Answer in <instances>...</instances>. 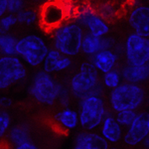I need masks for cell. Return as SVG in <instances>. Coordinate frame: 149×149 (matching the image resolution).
Listing matches in <instances>:
<instances>
[{
	"instance_id": "1",
	"label": "cell",
	"mask_w": 149,
	"mask_h": 149,
	"mask_svg": "<svg viewBox=\"0 0 149 149\" xmlns=\"http://www.w3.org/2000/svg\"><path fill=\"white\" fill-rule=\"evenodd\" d=\"M50 32L52 34L53 48L72 58L81 53L86 31L76 20H65Z\"/></svg>"
},
{
	"instance_id": "2",
	"label": "cell",
	"mask_w": 149,
	"mask_h": 149,
	"mask_svg": "<svg viewBox=\"0 0 149 149\" xmlns=\"http://www.w3.org/2000/svg\"><path fill=\"white\" fill-rule=\"evenodd\" d=\"M69 88L74 97L81 100L86 95L102 93L100 72L91 61L81 64L80 69L71 78Z\"/></svg>"
},
{
	"instance_id": "3",
	"label": "cell",
	"mask_w": 149,
	"mask_h": 149,
	"mask_svg": "<svg viewBox=\"0 0 149 149\" xmlns=\"http://www.w3.org/2000/svg\"><path fill=\"white\" fill-rule=\"evenodd\" d=\"M62 88L63 84L59 83L52 74L40 70L32 77L28 92L37 102L52 107L58 102Z\"/></svg>"
},
{
	"instance_id": "4",
	"label": "cell",
	"mask_w": 149,
	"mask_h": 149,
	"mask_svg": "<svg viewBox=\"0 0 149 149\" xmlns=\"http://www.w3.org/2000/svg\"><path fill=\"white\" fill-rule=\"evenodd\" d=\"M49 49L46 40L42 36L29 34L17 40L16 55L30 68H39Z\"/></svg>"
},
{
	"instance_id": "5",
	"label": "cell",
	"mask_w": 149,
	"mask_h": 149,
	"mask_svg": "<svg viewBox=\"0 0 149 149\" xmlns=\"http://www.w3.org/2000/svg\"><path fill=\"white\" fill-rule=\"evenodd\" d=\"M145 100V93L140 86L134 83L119 84L112 88L109 95V103L115 112L124 109H134L141 107Z\"/></svg>"
},
{
	"instance_id": "6",
	"label": "cell",
	"mask_w": 149,
	"mask_h": 149,
	"mask_svg": "<svg viewBox=\"0 0 149 149\" xmlns=\"http://www.w3.org/2000/svg\"><path fill=\"white\" fill-rule=\"evenodd\" d=\"M80 126L84 130H93L100 125L107 111L103 98L100 95H90L80 100Z\"/></svg>"
},
{
	"instance_id": "7",
	"label": "cell",
	"mask_w": 149,
	"mask_h": 149,
	"mask_svg": "<svg viewBox=\"0 0 149 149\" xmlns=\"http://www.w3.org/2000/svg\"><path fill=\"white\" fill-rule=\"evenodd\" d=\"M26 64L17 55L0 56V91H5L27 78Z\"/></svg>"
},
{
	"instance_id": "8",
	"label": "cell",
	"mask_w": 149,
	"mask_h": 149,
	"mask_svg": "<svg viewBox=\"0 0 149 149\" xmlns=\"http://www.w3.org/2000/svg\"><path fill=\"white\" fill-rule=\"evenodd\" d=\"M74 20L85 31L97 37H104L110 31L107 21L88 4H83L74 10Z\"/></svg>"
},
{
	"instance_id": "9",
	"label": "cell",
	"mask_w": 149,
	"mask_h": 149,
	"mask_svg": "<svg viewBox=\"0 0 149 149\" xmlns=\"http://www.w3.org/2000/svg\"><path fill=\"white\" fill-rule=\"evenodd\" d=\"M68 7L61 0H50L42 4L39 12V23L47 31H51L68 17Z\"/></svg>"
},
{
	"instance_id": "10",
	"label": "cell",
	"mask_w": 149,
	"mask_h": 149,
	"mask_svg": "<svg viewBox=\"0 0 149 149\" xmlns=\"http://www.w3.org/2000/svg\"><path fill=\"white\" fill-rule=\"evenodd\" d=\"M127 63L140 66L149 62V38L132 33L124 46Z\"/></svg>"
},
{
	"instance_id": "11",
	"label": "cell",
	"mask_w": 149,
	"mask_h": 149,
	"mask_svg": "<svg viewBox=\"0 0 149 149\" xmlns=\"http://www.w3.org/2000/svg\"><path fill=\"white\" fill-rule=\"evenodd\" d=\"M149 134V112L141 111L136 114L134 120L122 136L123 142L128 146H136Z\"/></svg>"
},
{
	"instance_id": "12",
	"label": "cell",
	"mask_w": 149,
	"mask_h": 149,
	"mask_svg": "<svg viewBox=\"0 0 149 149\" xmlns=\"http://www.w3.org/2000/svg\"><path fill=\"white\" fill-rule=\"evenodd\" d=\"M73 66L72 57L64 55L55 48H50L42 63V70L47 73L55 74L66 72Z\"/></svg>"
},
{
	"instance_id": "13",
	"label": "cell",
	"mask_w": 149,
	"mask_h": 149,
	"mask_svg": "<svg viewBox=\"0 0 149 149\" xmlns=\"http://www.w3.org/2000/svg\"><path fill=\"white\" fill-rule=\"evenodd\" d=\"M128 22L134 33L149 38V6L134 7L128 16Z\"/></svg>"
},
{
	"instance_id": "14",
	"label": "cell",
	"mask_w": 149,
	"mask_h": 149,
	"mask_svg": "<svg viewBox=\"0 0 149 149\" xmlns=\"http://www.w3.org/2000/svg\"><path fill=\"white\" fill-rule=\"evenodd\" d=\"M74 147L76 149H107L109 147V143L100 133L85 130L77 134Z\"/></svg>"
},
{
	"instance_id": "15",
	"label": "cell",
	"mask_w": 149,
	"mask_h": 149,
	"mask_svg": "<svg viewBox=\"0 0 149 149\" xmlns=\"http://www.w3.org/2000/svg\"><path fill=\"white\" fill-rule=\"evenodd\" d=\"M54 123L63 132L73 131L80 125L79 111L70 107H63L54 115Z\"/></svg>"
},
{
	"instance_id": "16",
	"label": "cell",
	"mask_w": 149,
	"mask_h": 149,
	"mask_svg": "<svg viewBox=\"0 0 149 149\" xmlns=\"http://www.w3.org/2000/svg\"><path fill=\"white\" fill-rule=\"evenodd\" d=\"M112 41L104 37H97L90 33L86 32L81 42V52L88 57H93L97 52L104 49H111Z\"/></svg>"
},
{
	"instance_id": "17",
	"label": "cell",
	"mask_w": 149,
	"mask_h": 149,
	"mask_svg": "<svg viewBox=\"0 0 149 149\" xmlns=\"http://www.w3.org/2000/svg\"><path fill=\"white\" fill-rule=\"evenodd\" d=\"M100 126V133L109 143H117L122 139L123 127L117 122L113 115L107 113Z\"/></svg>"
},
{
	"instance_id": "18",
	"label": "cell",
	"mask_w": 149,
	"mask_h": 149,
	"mask_svg": "<svg viewBox=\"0 0 149 149\" xmlns=\"http://www.w3.org/2000/svg\"><path fill=\"white\" fill-rule=\"evenodd\" d=\"M118 56L113 50L104 49L91 57V62L100 73L104 74L114 69Z\"/></svg>"
},
{
	"instance_id": "19",
	"label": "cell",
	"mask_w": 149,
	"mask_h": 149,
	"mask_svg": "<svg viewBox=\"0 0 149 149\" xmlns=\"http://www.w3.org/2000/svg\"><path fill=\"white\" fill-rule=\"evenodd\" d=\"M122 80L128 83L137 84L149 78V62L140 66L127 63L121 71Z\"/></svg>"
},
{
	"instance_id": "20",
	"label": "cell",
	"mask_w": 149,
	"mask_h": 149,
	"mask_svg": "<svg viewBox=\"0 0 149 149\" xmlns=\"http://www.w3.org/2000/svg\"><path fill=\"white\" fill-rule=\"evenodd\" d=\"M6 136L10 145H13L15 148L24 141L32 139L30 129L25 124H18V125L11 126Z\"/></svg>"
},
{
	"instance_id": "21",
	"label": "cell",
	"mask_w": 149,
	"mask_h": 149,
	"mask_svg": "<svg viewBox=\"0 0 149 149\" xmlns=\"http://www.w3.org/2000/svg\"><path fill=\"white\" fill-rule=\"evenodd\" d=\"M17 38L10 33L0 34V55L1 56H14L16 55Z\"/></svg>"
},
{
	"instance_id": "22",
	"label": "cell",
	"mask_w": 149,
	"mask_h": 149,
	"mask_svg": "<svg viewBox=\"0 0 149 149\" xmlns=\"http://www.w3.org/2000/svg\"><path fill=\"white\" fill-rule=\"evenodd\" d=\"M17 16L18 24H22V25L31 26L34 25L37 22H39V12L35 11L34 9H26L24 8L19 13L16 14Z\"/></svg>"
},
{
	"instance_id": "23",
	"label": "cell",
	"mask_w": 149,
	"mask_h": 149,
	"mask_svg": "<svg viewBox=\"0 0 149 149\" xmlns=\"http://www.w3.org/2000/svg\"><path fill=\"white\" fill-rule=\"evenodd\" d=\"M102 85L107 88L112 90V88H116L119 84H121V74L117 70L112 69L111 71L107 72V73L102 74Z\"/></svg>"
},
{
	"instance_id": "24",
	"label": "cell",
	"mask_w": 149,
	"mask_h": 149,
	"mask_svg": "<svg viewBox=\"0 0 149 149\" xmlns=\"http://www.w3.org/2000/svg\"><path fill=\"white\" fill-rule=\"evenodd\" d=\"M136 114L137 112L134 109H124L117 111L114 117L122 127H128L134 120Z\"/></svg>"
},
{
	"instance_id": "25",
	"label": "cell",
	"mask_w": 149,
	"mask_h": 149,
	"mask_svg": "<svg viewBox=\"0 0 149 149\" xmlns=\"http://www.w3.org/2000/svg\"><path fill=\"white\" fill-rule=\"evenodd\" d=\"M18 24L16 14H12L7 12L5 15L0 18V34L2 33H9L11 29Z\"/></svg>"
},
{
	"instance_id": "26",
	"label": "cell",
	"mask_w": 149,
	"mask_h": 149,
	"mask_svg": "<svg viewBox=\"0 0 149 149\" xmlns=\"http://www.w3.org/2000/svg\"><path fill=\"white\" fill-rule=\"evenodd\" d=\"M11 125L12 120L10 114L6 109H0V140L7 135Z\"/></svg>"
},
{
	"instance_id": "27",
	"label": "cell",
	"mask_w": 149,
	"mask_h": 149,
	"mask_svg": "<svg viewBox=\"0 0 149 149\" xmlns=\"http://www.w3.org/2000/svg\"><path fill=\"white\" fill-rule=\"evenodd\" d=\"M97 11L102 17H103L107 21L109 19L113 18V16L115 15V12H116V9H115V7L111 3H107H107L100 4Z\"/></svg>"
},
{
	"instance_id": "28",
	"label": "cell",
	"mask_w": 149,
	"mask_h": 149,
	"mask_svg": "<svg viewBox=\"0 0 149 149\" xmlns=\"http://www.w3.org/2000/svg\"><path fill=\"white\" fill-rule=\"evenodd\" d=\"M72 97H73V95H72L69 86H65L63 85V88H62L61 92H60L57 102H59L63 107H70V102H71Z\"/></svg>"
},
{
	"instance_id": "29",
	"label": "cell",
	"mask_w": 149,
	"mask_h": 149,
	"mask_svg": "<svg viewBox=\"0 0 149 149\" xmlns=\"http://www.w3.org/2000/svg\"><path fill=\"white\" fill-rule=\"evenodd\" d=\"M25 8V0H8V12L17 14Z\"/></svg>"
},
{
	"instance_id": "30",
	"label": "cell",
	"mask_w": 149,
	"mask_h": 149,
	"mask_svg": "<svg viewBox=\"0 0 149 149\" xmlns=\"http://www.w3.org/2000/svg\"><path fill=\"white\" fill-rule=\"evenodd\" d=\"M37 148H38V145L32 140V139L24 141V142L20 143L17 147H16V149H37Z\"/></svg>"
},
{
	"instance_id": "31",
	"label": "cell",
	"mask_w": 149,
	"mask_h": 149,
	"mask_svg": "<svg viewBox=\"0 0 149 149\" xmlns=\"http://www.w3.org/2000/svg\"><path fill=\"white\" fill-rule=\"evenodd\" d=\"M12 105V100L10 97H0V109H8Z\"/></svg>"
},
{
	"instance_id": "32",
	"label": "cell",
	"mask_w": 149,
	"mask_h": 149,
	"mask_svg": "<svg viewBox=\"0 0 149 149\" xmlns=\"http://www.w3.org/2000/svg\"><path fill=\"white\" fill-rule=\"evenodd\" d=\"M8 12V0H0V18Z\"/></svg>"
},
{
	"instance_id": "33",
	"label": "cell",
	"mask_w": 149,
	"mask_h": 149,
	"mask_svg": "<svg viewBox=\"0 0 149 149\" xmlns=\"http://www.w3.org/2000/svg\"><path fill=\"white\" fill-rule=\"evenodd\" d=\"M33 2H36V3H40V4H44L46 2L50 1V0H32Z\"/></svg>"
},
{
	"instance_id": "34",
	"label": "cell",
	"mask_w": 149,
	"mask_h": 149,
	"mask_svg": "<svg viewBox=\"0 0 149 149\" xmlns=\"http://www.w3.org/2000/svg\"><path fill=\"white\" fill-rule=\"evenodd\" d=\"M144 144H145L146 147H149V134L147 135V137L144 139Z\"/></svg>"
},
{
	"instance_id": "35",
	"label": "cell",
	"mask_w": 149,
	"mask_h": 149,
	"mask_svg": "<svg viewBox=\"0 0 149 149\" xmlns=\"http://www.w3.org/2000/svg\"><path fill=\"white\" fill-rule=\"evenodd\" d=\"M0 97H1V95H0Z\"/></svg>"
}]
</instances>
